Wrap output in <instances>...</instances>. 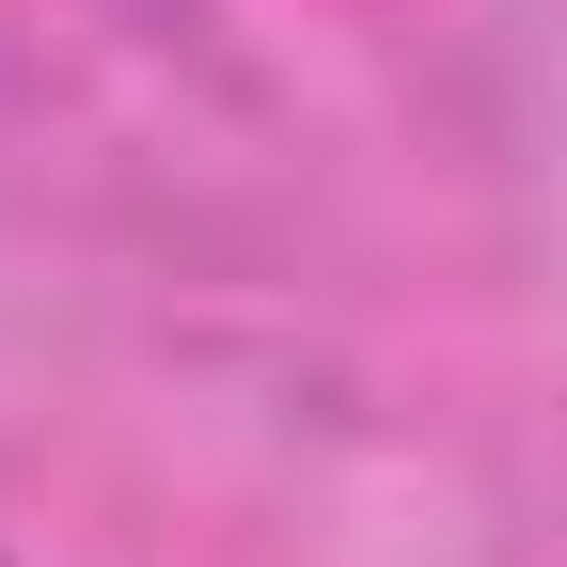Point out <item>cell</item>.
Wrapping results in <instances>:
<instances>
[]
</instances>
